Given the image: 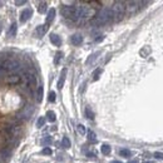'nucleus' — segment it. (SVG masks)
<instances>
[{
  "label": "nucleus",
  "instance_id": "1",
  "mask_svg": "<svg viewBox=\"0 0 163 163\" xmlns=\"http://www.w3.org/2000/svg\"><path fill=\"white\" fill-rule=\"evenodd\" d=\"M112 19H113V14H112V10L108 8H103L100 9L98 14L95 15V23L99 25H103V24H107L109 23Z\"/></svg>",
  "mask_w": 163,
  "mask_h": 163
},
{
  "label": "nucleus",
  "instance_id": "2",
  "mask_svg": "<svg viewBox=\"0 0 163 163\" xmlns=\"http://www.w3.org/2000/svg\"><path fill=\"white\" fill-rule=\"evenodd\" d=\"M125 3L123 1H115L112 6V14H113V19H115L117 21L122 20L123 16H124V13H125Z\"/></svg>",
  "mask_w": 163,
  "mask_h": 163
},
{
  "label": "nucleus",
  "instance_id": "3",
  "mask_svg": "<svg viewBox=\"0 0 163 163\" xmlns=\"http://www.w3.org/2000/svg\"><path fill=\"white\" fill-rule=\"evenodd\" d=\"M1 67H3L4 70H6V72H15L20 68V64L15 59H6L5 62L3 63Z\"/></svg>",
  "mask_w": 163,
  "mask_h": 163
},
{
  "label": "nucleus",
  "instance_id": "4",
  "mask_svg": "<svg viewBox=\"0 0 163 163\" xmlns=\"http://www.w3.org/2000/svg\"><path fill=\"white\" fill-rule=\"evenodd\" d=\"M62 15L65 18H69V19H73V20H77V16H75V6H63L62 8Z\"/></svg>",
  "mask_w": 163,
  "mask_h": 163
},
{
  "label": "nucleus",
  "instance_id": "5",
  "mask_svg": "<svg viewBox=\"0 0 163 163\" xmlns=\"http://www.w3.org/2000/svg\"><path fill=\"white\" fill-rule=\"evenodd\" d=\"M11 157V149L10 148H4L0 151V161L1 162H8Z\"/></svg>",
  "mask_w": 163,
  "mask_h": 163
},
{
  "label": "nucleus",
  "instance_id": "6",
  "mask_svg": "<svg viewBox=\"0 0 163 163\" xmlns=\"http://www.w3.org/2000/svg\"><path fill=\"white\" fill-rule=\"evenodd\" d=\"M31 15H33L31 9H24V10L21 11V14H20V21L21 23H26L31 18Z\"/></svg>",
  "mask_w": 163,
  "mask_h": 163
},
{
  "label": "nucleus",
  "instance_id": "7",
  "mask_svg": "<svg viewBox=\"0 0 163 163\" xmlns=\"http://www.w3.org/2000/svg\"><path fill=\"white\" fill-rule=\"evenodd\" d=\"M25 79H26V84L29 85L30 88L35 87V84H36V78H35V74L34 73H30V72L26 73Z\"/></svg>",
  "mask_w": 163,
  "mask_h": 163
},
{
  "label": "nucleus",
  "instance_id": "8",
  "mask_svg": "<svg viewBox=\"0 0 163 163\" xmlns=\"http://www.w3.org/2000/svg\"><path fill=\"white\" fill-rule=\"evenodd\" d=\"M70 40H72V44H74V45H80L83 43V36L80 34H74V35H72Z\"/></svg>",
  "mask_w": 163,
  "mask_h": 163
},
{
  "label": "nucleus",
  "instance_id": "9",
  "mask_svg": "<svg viewBox=\"0 0 163 163\" xmlns=\"http://www.w3.org/2000/svg\"><path fill=\"white\" fill-rule=\"evenodd\" d=\"M65 75H67V69H63L62 73H60V78L58 80V89H62L63 85H64V82H65Z\"/></svg>",
  "mask_w": 163,
  "mask_h": 163
},
{
  "label": "nucleus",
  "instance_id": "10",
  "mask_svg": "<svg viewBox=\"0 0 163 163\" xmlns=\"http://www.w3.org/2000/svg\"><path fill=\"white\" fill-rule=\"evenodd\" d=\"M50 41H52L55 46L62 45V39H60V36L57 35V34H50Z\"/></svg>",
  "mask_w": 163,
  "mask_h": 163
},
{
  "label": "nucleus",
  "instance_id": "11",
  "mask_svg": "<svg viewBox=\"0 0 163 163\" xmlns=\"http://www.w3.org/2000/svg\"><path fill=\"white\" fill-rule=\"evenodd\" d=\"M46 29H48V25H39L36 26V35L39 36V38H41V36H44V34L46 33Z\"/></svg>",
  "mask_w": 163,
  "mask_h": 163
},
{
  "label": "nucleus",
  "instance_id": "12",
  "mask_svg": "<svg viewBox=\"0 0 163 163\" xmlns=\"http://www.w3.org/2000/svg\"><path fill=\"white\" fill-rule=\"evenodd\" d=\"M54 18H55V9H49V11H48V15H46V25L49 24V23H52L54 20Z\"/></svg>",
  "mask_w": 163,
  "mask_h": 163
},
{
  "label": "nucleus",
  "instance_id": "13",
  "mask_svg": "<svg viewBox=\"0 0 163 163\" xmlns=\"http://www.w3.org/2000/svg\"><path fill=\"white\" fill-rule=\"evenodd\" d=\"M6 82L9 84H18V83H20V77L19 75H11L6 79Z\"/></svg>",
  "mask_w": 163,
  "mask_h": 163
},
{
  "label": "nucleus",
  "instance_id": "14",
  "mask_svg": "<svg viewBox=\"0 0 163 163\" xmlns=\"http://www.w3.org/2000/svg\"><path fill=\"white\" fill-rule=\"evenodd\" d=\"M46 9H48V3H46V1H41V3H39L38 11H39L40 14L45 13V11H46Z\"/></svg>",
  "mask_w": 163,
  "mask_h": 163
},
{
  "label": "nucleus",
  "instance_id": "15",
  "mask_svg": "<svg viewBox=\"0 0 163 163\" xmlns=\"http://www.w3.org/2000/svg\"><path fill=\"white\" fill-rule=\"evenodd\" d=\"M46 118H48L49 122H55V119H57V114H55L53 110H48V112H46Z\"/></svg>",
  "mask_w": 163,
  "mask_h": 163
},
{
  "label": "nucleus",
  "instance_id": "16",
  "mask_svg": "<svg viewBox=\"0 0 163 163\" xmlns=\"http://www.w3.org/2000/svg\"><path fill=\"white\" fill-rule=\"evenodd\" d=\"M16 30H18V26H16L15 23H14V24H11L10 29H9V31H8V36H15Z\"/></svg>",
  "mask_w": 163,
  "mask_h": 163
},
{
  "label": "nucleus",
  "instance_id": "17",
  "mask_svg": "<svg viewBox=\"0 0 163 163\" xmlns=\"http://www.w3.org/2000/svg\"><path fill=\"white\" fill-rule=\"evenodd\" d=\"M100 151H102V153H103L104 156H108L110 153V151H112V148H110L109 144H103L102 148H100Z\"/></svg>",
  "mask_w": 163,
  "mask_h": 163
},
{
  "label": "nucleus",
  "instance_id": "18",
  "mask_svg": "<svg viewBox=\"0 0 163 163\" xmlns=\"http://www.w3.org/2000/svg\"><path fill=\"white\" fill-rule=\"evenodd\" d=\"M119 154H120V157L128 158V157L132 156V152H130L129 149H125V148H123V149H120V151H119Z\"/></svg>",
  "mask_w": 163,
  "mask_h": 163
},
{
  "label": "nucleus",
  "instance_id": "19",
  "mask_svg": "<svg viewBox=\"0 0 163 163\" xmlns=\"http://www.w3.org/2000/svg\"><path fill=\"white\" fill-rule=\"evenodd\" d=\"M87 134H88V141H89V142H95L97 141V136H95V133L93 132V130H88Z\"/></svg>",
  "mask_w": 163,
  "mask_h": 163
},
{
  "label": "nucleus",
  "instance_id": "20",
  "mask_svg": "<svg viewBox=\"0 0 163 163\" xmlns=\"http://www.w3.org/2000/svg\"><path fill=\"white\" fill-rule=\"evenodd\" d=\"M43 87H38V93H36V100H38L39 102V103H40V102L41 100H43Z\"/></svg>",
  "mask_w": 163,
  "mask_h": 163
},
{
  "label": "nucleus",
  "instance_id": "21",
  "mask_svg": "<svg viewBox=\"0 0 163 163\" xmlns=\"http://www.w3.org/2000/svg\"><path fill=\"white\" fill-rule=\"evenodd\" d=\"M62 146L64 147V148H70V141H69V138L68 137H64L63 139H62Z\"/></svg>",
  "mask_w": 163,
  "mask_h": 163
},
{
  "label": "nucleus",
  "instance_id": "22",
  "mask_svg": "<svg viewBox=\"0 0 163 163\" xmlns=\"http://www.w3.org/2000/svg\"><path fill=\"white\" fill-rule=\"evenodd\" d=\"M85 115H87V118H89V119H94V113L92 112V109L89 107L85 108Z\"/></svg>",
  "mask_w": 163,
  "mask_h": 163
},
{
  "label": "nucleus",
  "instance_id": "23",
  "mask_svg": "<svg viewBox=\"0 0 163 163\" xmlns=\"http://www.w3.org/2000/svg\"><path fill=\"white\" fill-rule=\"evenodd\" d=\"M77 129H78L79 134H82V136H84V134L87 133V129H85V127H84L83 124H78V125H77Z\"/></svg>",
  "mask_w": 163,
  "mask_h": 163
},
{
  "label": "nucleus",
  "instance_id": "24",
  "mask_svg": "<svg viewBox=\"0 0 163 163\" xmlns=\"http://www.w3.org/2000/svg\"><path fill=\"white\" fill-rule=\"evenodd\" d=\"M102 72H103V70H102L100 68H99V69H97V70H95L94 73H93V80H98V79H99V75L102 74Z\"/></svg>",
  "mask_w": 163,
  "mask_h": 163
},
{
  "label": "nucleus",
  "instance_id": "25",
  "mask_svg": "<svg viewBox=\"0 0 163 163\" xmlns=\"http://www.w3.org/2000/svg\"><path fill=\"white\" fill-rule=\"evenodd\" d=\"M44 123H45V117H39L38 122H36V127H38V128H41V127L44 125Z\"/></svg>",
  "mask_w": 163,
  "mask_h": 163
},
{
  "label": "nucleus",
  "instance_id": "26",
  "mask_svg": "<svg viewBox=\"0 0 163 163\" xmlns=\"http://www.w3.org/2000/svg\"><path fill=\"white\" fill-rule=\"evenodd\" d=\"M48 99H49V102H52V103H53V102H55V99H57V94H55V92H50L49 93V98H48Z\"/></svg>",
  "mask_w": 163,
  "mask_h": 163
},
{
  "label": "nucleus",
  "instance_id": "27",
  "mask_svg": "<svg viewBox=\"0 0 163 163\" xmlns=\"http://www.w3.org/2000/svg\"><path fill=\"white\" fill-rule=\"evenodd\" d=\"M41 153H43V154H45V156H50V154H52L53 152H52V149H50L49 147H45L44 149L41 151Z\"/></svg>",
  "mask_w": 163,
  "mask_h": 163
},
{
  "label": "nucleus",
  "instance_id": "28",
  "mask_svg": "<svg viewBox=\"0 0 163 163\" xmlns=\"http://www.w3.org/2000/svg\"><path fill=\"white\" fill-rule=\"evenodd\" d=\"M60 58H62V53H57V55H55V59H54V64H58L59 63V60H60Z\"/></svg>",
  "mask_w": 163,
  "mask_h": 163
},
{
  "label": "nucleus",
  "instance_id": "29",
  "mask_svg": "<svg viewBox=\"0 0 163 163\" xmlns=\"http://www.w3.org/2000/svg\"><path fill=\"white\" fill-rule=\"evenodd\" d=\"M97 55H98V53H95V54H92V55H90V58L87 60V64H90V63L93 62V60H94V59L97 58Z\"/></svg>",
  "mask_w": 163,
  "mask_h": 163
},
{
  "label": "nucleus",
  "instance_id": "30",
  "mask_svg": "<svg viewBox=\"0 0 163 163\" xmlns=\"http://www.w3.org/2000/svg\"><path fill=\"white\" fill-rule=\"evenodd\" d=\"M50 143H52V138H50V137H45L43 139V144H44V146H46V144H50Z\"/></svg>",
  "mask_w": 163,
  "mask_h": 163
},
{
  "label": "nucleus",
  "instance_id": "31",
  "mask_svg": "<svg viewBox=\"0 0 163 163\" xmlns=\"http://www.w3.org/2000/svg\"><path fill=\"white\" fill-rule=\"evenodd\" d=\"M154 157L157 158V159L163 161V153H162V152H156V153H154Z\"/></svg>",
  "mask_w": 163,
  "mask_h": 163
},
{
  "label": "nucleus",
  "instance_id": "32",
  "mask_svg": "<svg viewBox=\"0 0 163 163\" xmlns=\"http://www.w3.org/2000/svg\"><path fill=\"white\" fill-rule=\"evenodd\" d=\"M24 4H26V0H18V1H15V5H24Z\"/></svg>",
  "mask_w": 163,
  "mask_h": 163
},
{
  "label": "nucleus",
  "instance_id": "33",
  "mask_svg": "<svg viewBox=\"0 0 163 163\" xmlns=\"http://www.w3.org/2000/svg\"><path fill=\"white\" fill-rule=\"evenodd\" d=\"M87 156L90 157V158H95V154H94V153H87Z\"/></svg>",
  "mask_w": 163,
  "mask_h": 163
},
{
  "label": "nucleus",
  "instance_id": "34",
  "mask_svg": "<svg viewBox=\"0 0 163 163\" xmlns=\"http://www.w3.org/2000/svg\"><path fill=\"white\" fill-rule=\"evenodd\" d=\"M3 74H4V69H3V67H1V65H0V77H1Z\"/></svg>",
  "mask_w": 163,
  "mask_h": 163
},
{
  "label": "nucleus",
  "instance_id": "35",
  "mask_svg": "<svg viewBox=\"0 0 163 163\" xmlns=\"http://www.w3.org/2000/svg\"><path fill=\"white\" fill-rule=\"evenodd\" d=\"M110 163H122L120 161H113V162H110Z\"/></svg>",
  "mask_w": 163,
  "mask_h": 163
},
{
  "label": "nucleus",
  "instance_id": "36",
  "mask_svg": "<svg viewBox=\"0 0 163 163\" xmlns=\"http://www.w3.org/2000/svg\"><path fill=\"white\" fill-rule=\"evenodd\" d=\"M129 163H138V161H136V159H134V161H130Z\"/></svg>",
  "mask_w": 163,
  "mask_h": 163
},
{
  "label": "nucleus",
  "instance_id": "37",
  "mask_svg": "<svg viewBox=\"0 0 163 163\" xmlns=\"http://www.w3.org/2000/svg\"><path fill=\"white\" fill-rule=\"evenodd\" d=\"M143 163H154V162H152V161H148V162H143Z\"/></svg>",
  "mask_w": 163,
  "mask_h": 163
}]
</instances>
